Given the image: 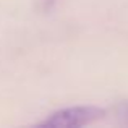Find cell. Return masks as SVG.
Listing matches in <instances>:
<instances>
[{
    "label": "cell",
    "instance_id": "6da1fadb",
    "mask_svg": "<svg viewBox=\"0 0 128 128\" xmlns=\"http://www.w3.org/2000/svg\"><path fill=\"white\" fill-rule=\"evenodd\" d=\"M106 115V110L94 106H76L68 107L54 112L49 115L44 122H41V126H50V128H78L91 125V123L100 120Z\"/></svg>",
    "mask_w": 128,
    "mask_h": 128
},
{
    "label": "cell",
    "instance_id": "7a4b0ae2",
    "mask_svg": "<svg viewBox=\"0 0 128 128\" xmlns=\"http://www.w3.org/2000/svg\"><path fill=\"white\" fill-rule=\"evenodd\" d=\"M117 117L123 125H128V102H123L117 107Z\"/></svg>",
    "mask_w": 128,
    "mask_h": 128
}]
</instances>
